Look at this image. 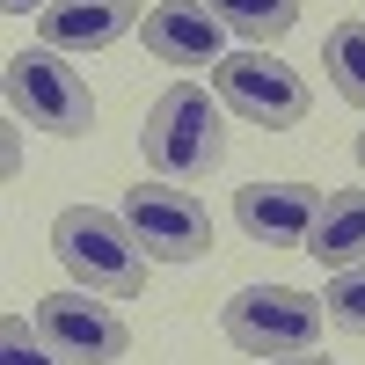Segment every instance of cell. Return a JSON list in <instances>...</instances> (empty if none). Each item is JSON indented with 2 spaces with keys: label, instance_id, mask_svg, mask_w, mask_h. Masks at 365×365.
Returning a JSON list of instances; mask_svg holds the SVG:
<instances>
[{
  "label": "cell",
  "instance_id": "obj_14",
  "mask_svg": "<svg viewBox=\"0 0 365 365\" xmlns=\"http://www.w3.org/2000/svg\"><path fill=\"white\" fill-rule=\"evenodd\" d=\"M0 365H66V358L37 336L29 314H0Z\"/></svg>",
  "mask_w": 365,
  "mask_h": 365
},
{
  "label": "cell",
  "instance_id": "obj_6",
  "mask_svg": "<svg viewBox=\"0 0 365 365\" xmlns=\"http://www.w3.org/2000/svg\"><path fill=\"white\" fill-rule=\"evenodd\" d=\"M29 322H37V336L66 358V365H117L132 351V329L117 307H103L96 292H44L37 307H29Z\"/></svg>",
  "mask_w": 365,
  "mask_h": 365
},
{
  "label": "cell",
  "instance_id": "obj_5",
  "mask_svg": "<svg viewBox=\"0 0 365 365\" xmlns=\"http://www.w3.org/2000/svg\"><path fill=\"white\" fill-rule=\"evenodd\" d=\"M212 96L234 117L263 125V132L307 125V81H299L285 58H270V51H227L220 66H212Z\"/></svg>",
  "mask_w": 365,
  "mask_h": 365
},
{
  "label": "cell",
  "instance_id": "obj_9",
  "mask_svg": "<svg viewBox=\"0 0 365 365\" xmlns=\"http://www.w3.org/2000/svg\"><path fill=\"white\" fill-rule=\"evenodd\" d=\"M139 37L161 66H220L227 58V22L205 0H161V8H146Z\"/></svg>",
  "mask_w": 365,
  "mask_h": 365
},
{
  "label": "cell",
  "instance_id": "obj_11",
  "mask_svg": "<svg viewBox=\"0 0 365 365\" xmlns=\"http://www.w3.org/2000/svg\"><path fill=\"white\" fill-rule=\"evenodd\" d=\"M307 256L322 270H358L365 263V190H336L307 234Z\"/></svg>",
  "mask_w": 365,
  "mask_h": 365
},
{
  "label": "cell",
  "instance_id": "obj_3",
  "mask_svg": "<svg viewBox=\"0 0 365 365\" xmlns=\"http://www.w3.org/2000/svg\"><path fill=\"white\" fill-rule=\"evenodd\" d=\"M0 88H8V117L29 132H51V139H81L96 132V96H88V73L66 66V51H8V73H0Z\"/></svg>",
  "mask_w": 365,
  "mask_h": 365
},
{
  "label": "cell",
  "instance_id": "obj_18",
  "mask_svg": "<svg viewBox=\"0 0 365 365\" xmlns=\"http://www.w3.org/2000/svg\"><path fill=\"white\" fill-rule=\"evenodd\" d=\"M358 168H365V132H358Z\"/></svg>",
  "mask_w": 365,
  "mask_h": 365
},
{
  "label": "cell",
  "instance_id": "obj_17",
  "mask_svg": "<svg viewBox=\"0 0 365 365\" xmlns=\"http://www.w3.org/2000/svg\"><path fill=\"white\" fill-rule=\"evenodd\" d=\"M263 365H329L322 351H307V358H263Z\"/></svg>",
  "mask_w": 365,
  "mask_h": 365
},
{
  "label": "cell",
  "instance_id": "obj_4",
  "mask_svg": "<svg viewBox=\"0 0 365 365\" xmlns=\"http://www.w3.org/2000/svg\"><path fill=\"white\" fill-rule=\"evenodd\" d=\"M322 322H329V307L299 285H241L220 307V336L263 365V358H307Z\"/></svg>",
  "mask_w": 365,
  "mask_h": 365
},
{
  "label": "cell",
  "instance_id": "obj_10",
  "mask_svg": "<svg viewBox=\"0 0 365 365\" xmlns=\"http://www.w3.org/2000/svg\"><path fill=\"white\" fill-rule=\"evenodd\" d=\"M146 15L139 0H51L37 15V37L51 51H110L117 37H132Z\"/></svg>",
  "mask_w": 365,
  "mask_h": 365
},
{
  "label": "cell",
  "instance_id": "obj_12",
  "mask_svg": "<svg viewBox=\"0 0 365 365\" xmlns=\"http://www.w3.org/2000/svg\"><path fill=\"white\" fill-rule=\"evenodd\" d=\"M205 8L220 15L234 37H249L256 51L278 44V37H292V22H299V0H205Z\"/></svg>",
  "mask_w": 365,
  "mask_h": 365
},
{
  "label": "cell",
  "instance_id": "obj_8",
  "mask_svg": "<svg viewBox=\"0 0 365 365\" xmlns=\"http://www.w3.org/2000/svg\"><path fill=\"white\" fill-rule=\"evenodd\" d=\"M322 205L329 197L314 182H249V190H234V227L263 249H307Z\"/></svg>",
  "mask_w": 365,
  "mask_h": 365
},
{
  "label": "cell",
  "instance_id": "obj_2",
  "mask_svg": "<svg viewBox=\"0 0 365 365\" xmlns=\"http://www.w3.org/2000/svg\"><path fill=\"white\" fill-rule=\"evenodd\" d=\"M139 154L154 168V182H205L227 161V132H220V103L197 81H175L168 96L146 110L139 125Z\"/></svg>",
  "mask_w": 365,
  "mask_h": 365
},
{
  "label": "cell",
  "instance_id": "obj_1",
  "mask_svg": "<svg viewBox=\"0 0 365 365\" xmlns=\"http://www.w3.org/2000/svg\"><path fill=\"white\" fill-rule=\"evenodd\" d=\"M51 256L73 278V292H96V299H139L146 263H154L132 241L125 212H96V205H66L51 220Z\"/></svg>",
  "mask_w": 365,
  "mask_h": 365
},
{
  "label": "cell",
  "instance_id": "obj_16",
  "mask_svg": "<svg viewBox=\"0 0 365 365\" xmlns=\"http://www.w3.org/2000/svg\"><path fill=\"white\" fill-rule=\"evenodd\" d=\"M51 0H8V15H44Z\"/></svg>",
  "mask_w": 365,
  "mask_h": 365
},
{
  "label": "cell",
  "instance_id": "obj_15",
  "mask_svg": "<svg viewBox=\"0 0 365 365\" xmlns=\"http://www.w3.org/2000/svg\"><path fill=\"white\" fill-rule=\"evenodd\" d=\"M322 307H329V322H336L344 336H365V263H358V270H336V278H329Z\"/></svg>",
  "mask_w": 365,
  "mask_h": 365
},
{
  "label": "cell",
  "instance_id": "obj_13",
  "mask_svg": "<svg viewBox=\"0 0 365 365\" xmlns=\"http://www.w3.org/2000/svg\"><path fill=\"white\" fill-rule=\"evenodd\" d=\"M322 66H329V81H336V96L351 110H365V22H336V29H329Z\"/></svg>",
  "mask_w": 365,
  "mask_h": 365
},
{
  "label": "cell",
  "instance_id": "obj_7",
  "mask_svg": "<svg viewBox=\"0 0 365 365\" xmlns=\"http://www.w3.org/2000/svg\"><path fill=\"white\" fill-rule=\"evenodd\" d=\"M125 227L154 263H197L212 249V220L182 182H139V190H125Z\"/></svg>",
  "mask_w": 365,
  "mask_h": 365
}]
</instances>
